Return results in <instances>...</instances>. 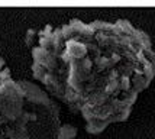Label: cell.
I'll return each mask as SVG.
<instances>
[{"instance_id":"3957f363","label":"cell","mask_w":155,"mask_h":139,"mask_svg":"<svg viewBox=\"0 0 155 139\" xmlns=\"http://www.w3.org/2000/svg\"><path fill=\"white\" fill-rule=\"evenodd\" d=\"M77 135V127L70 125H62L61 127V139H73Z\"/></svg>"},{"instance_id":"6da1fadb","label":"cell","mask_w":155,"mask_h":139,"mask_svg":"<svg viewBox=\"0 0 155 139\" xmlns=\"http://www.w3.org/2000/svg\"><path fill=\"white\" fill-rule=\"evenodd\" d=\"M32 74L52 97L86 120L91 135L129 117L155 77V51L129 20L73 19L60 28L29 29Z\"/></svg>"},{"instance_id":"7a4b0ae2","label":"cell","mask_w":155,"mask_h":139,"mask_svg":"<svg viewBox=\"0 0 155 139\" xmlns=\"http://www.w3.org/2000/svg\"><path fill=\"white\" fill-rule=\"evenodd\" d=\"M60 109L45 90L0 73V139H61Z\"/></svg>"}]
</instances>
